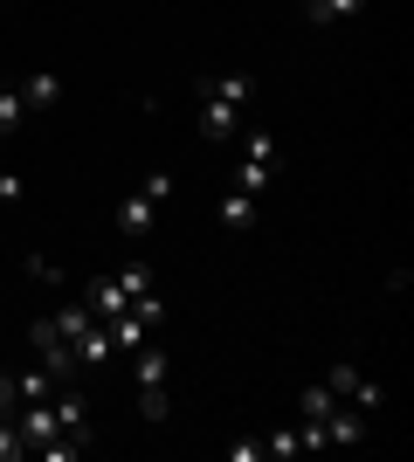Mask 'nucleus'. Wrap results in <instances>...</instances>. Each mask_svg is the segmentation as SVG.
<instances>
[{
  "instance_id": "obj_22",
  "label": "nucleus",
  "mask_w": 414,
  "mask_h": 462,
  "mask_svg": "<svg viewBox=\"0 0 414 462\" xmlns=\"http://www.w3.org/2000/svg\"><path fill=\"white\" fill-rule=\"evenodd\" d=\"M297 7H317V0H297Z\"/></svg>"
},
{
  "instance_id": "obj_9",
  "label": "nucleus",
  "mask_w": 414,
  "mask_h": 462,
  "mask_svg": "<svg viewBox=\"0 0 414 462\" xmlns=\"http://www.w3.org/2000/svg\"><path fill=\"white\" fill-rule=\"evenodd\" d=\"M256 193H242V187H228V193H221V228H228V235H249V228H256Z\"/></svg>"
},
{
  "instance_id": "obj_16",
  "label": "nucleus",
  "mask_w": 414,
  "mask_h": 462,
  "mask_svg": "<svg viewBox=\"0 0 414 462\" xmlns=\"http://www.w3.org/2000/svg\"><path fill=\"white\" fill-rule=\"evenodd\" d=\"M21 270H28V283H41V290H62V283H69V276H62L49 255H21Z\"/></svg>"
},
{
  "instance_id": "obj_17",
  "label": "nucleus",
  "mask_w": 414,
  "mask_h": 462,
  "mask_svg": "<svg viewBox=\"0 0 414 462\" xmlns=\"http://www.w3.org/2000/svg\"><path fill=\"white\" fill-rule=\"evenodd\" d=\"M262 456H304V435H297V421H283L276 435H262Z\"/></svg>"
},
{
  "instance_id": "obj_6",
  "label": "nucleus",
  "mask_w": 414,
  "mask_h": 462,
  "mask_svg": "<svg viewBox=\"0 0 414 462\" xmlns=\"http://www.w3.org/2000/svg\"><path fill=\"white\" fill-rule=\"evenodd\" d=\"M200 97H221V104L249 111V104H256V77H249V69H221V77H207V83H200Z\"/></svg>"
},
{
  "instance_id": "obj_5",
  "label": "nucleus",
  "mask_w": 414,
  "mask_h": 462,
  "mask_svg": "<svg viewBox=\"0 0 414 462\" xmlns=\"http://www.w3.org/2000/svg\"><path fill=\"white\" fill-rule=\"evenodd\" d=\"M325 386H332V401H359L366 414L380 407V380H373V373H359L353 359H338V366H325Z\"/></svg>"
},
{
  "instance_id": "obj_14",
  "label": "nucleus",
  "mask_w": 414,
  "mask_h": 462,
  "mask_svg": "<svg viewBox=\"0 0 414 462\" xmlns=\"http://www.w3.org/2000/svg\"><path fill=\"white\" fill-rule=\"evenodd\" d=\"M21 125H28V104H21V90L7 83V90H0V138H14Z\"/></svg>"
},
{
  "instance_id": "obj_7",
  "label": "nucleus",
  "mask_w": 414,
  "mask_h": 462,
  "mask_svg": "<svg viewBox=\"0 0 414 462\" xmlns=\"http://www.w3.org/2000/svg\"><path fill=\"white\" fill-rule=\"evenodd\" d=\"M152 214H159V200H152L145 187H132V193L118 200V228H124V235L138 242V235H152Z\"/></svg>"
},
{
  "instance_id": "obj_2",
  "label": "nucleus",
  "mask_w": 414,
  "mask_h": 462,
  "mask_svg": "<svg viewBox=\"0 0 414 462\" xmlns=\"http://www.w3.org/2000/svg\"><path fill=\"white\" fill-rule=\"evenodd\" d=\"M270 180H276V138L270 132H242V166H235V187L242 193H270Z\"/></svg>"
},
{
  "instance_id": "obj_8",
  "label": "nucleus",
  "mask_w": 414,
  "mask_h": 462,
  "mask_svg": "<svg viewBox=\"0 0 414 462\" xmlns=\"http://www.w3.org/2000/svg\"><path fill=\"white\" fill-rule=\"evenodd\" d=\"M83 304H90V318H97V325H111V318H118V310L132 304V297H124V283H118V276H97V283L83 290Z\"/></svg>"
},
{
  "instance_id": "obj_12",
  "label": "nucleus",
  "mask_w": 414,
  "mask_h": 462,
  "mask_svg": "<svg viewBox=\"0 0 414 462\" xmlns=\"http://www.w3.org/2000/svg\"><path fill=\"white\" fill-rule=\"evenodd\" d=\"M104 359H111V331H104V325H90V331L77 338V366H83V373H97Z\"/></svg>"
},
{
  "instance_id": "obj_3",
  "label": "nucleus",
  "mask_w": 414,
  "mask_h": 462,
  "mask_svg": "<svg viewBox=\"0 0 414 462\" xmlns=\"http://www.w3.org/2000/svg\"><path fill=\"white\" fill-rule=\"evenodd\" d=\"M317 428H325V448H353V442H366V428H373V414H366L359 401H332Z\"/></svg>"
},
{
  "instance_id": "obj_11",
  "label": "nucleus",
  "mask_w": 414,
  "mask_h": 462,
  "mask_svg": "<svg viewBox=\"0 0 414 462\" xmlns=\"http://www.w3.org/2000/svg\"><path fill=\"white\" fill-rule=\"evenodd\" d=\"M14 90H21V104H28V111H49V104L62 97V77H56V69H35V77L14 83Z\"/></svg>"
},
{
  "instance_id": "obj_15",
  "label": "nucleus",
  "mask_w": 414,
  "mask_h": 462,
  "mask_svg": "<svg viewBox=\"0 0 414 462\" xmlns=\"http://www.w3.org/2000/svg\"><path fill=\"white\" fill-rule=\"evenodd\" d=\"M325 407H332V386L317 380V386H304V393H297V421H325Z\"/></svg>"
},
{
  "instance_id": "obj_1",
  "label": "nucleus",
  "mask_w": 414,
  "mask_h": 462,
  "mask_svg": "<svg viewBox=\"0 0 414 462\" xmlns=\"http://www.w3.org/2000/svg\"><path fill=\"white\" fill-rule=\"evenodd\" d=\"M166 373H173V346L166 338H145V346L132 352V386H138V414L145 421H166Z\"/></svg>"
},
{
  "instance_id": "obj_21",
  "label": "nucleus",
  "mask_w": 414,
  "mask_h": 462,
  "mask_svg": "<svg viewBox=\"0 0 414 462\" xmlns=\"http://www.w3.org/2000/svg\"><path fill=\"white\" fill-rule=\"evenodd\" d=\"M138 187L152 193V200H166V193H173V173H145V180H138Z\"/></svg>"
},
{
  "instance_id": "obj_13",
  "label": "nucleus",
  "mask_w": 414,
  "mask_h": 462,
  "mask_svg": "<svg viewBox=\"0 0 414 462\" xmlns=\"http://www.w3.org/2000/svg\"><path fill=\"white\" fill-rule=\"evenodd\" d=\"M304 14H311L317 28H332V21H359V14H366V0H317V7H304Z\"/></svg>"
},
{
  "instance_id": "obj_4",
  "label": "nucleus",
  "mask_w": 414,
  "mask_h": 462,
  "mask_svg": "<svg viewBox=\"0 0 414 462\" xmlns=\"http://www.w3.org/2000/svg\"><path fill=\"white\" fill-rule=\"evenodd\" d=\"M242 117H249V111L221 104V97H200V111H194V132H200V145H235Z\"/></svg>"
},
{
  "instance_id": "obj_19",
  "label": "nucleus",
  "mask_w": 414,
  "mask_h": 462,
  "mask_svg": "<svg viewBox=\"0 0 414 462\" xmlns=\"http://www.w3.org/2000/svg\"><path fill=\"white\" fill-rule=\"evenodd\" d=\"M0 200H7V208H21V200H28V180H21V173H0Z\"/></svg>"
},
{
  "instance_id": "obj_18",
  "label": "nucleus",
  "mask_w": 414,
  "mask_h": 462,
  "mask_svg": "<svg viewBox=\"0 0 414 462\" xmlns=\"http://www.w3.org/2000/svg\"><path fill=\"white\" fill-rule=\"evenodd\" d=\"M118 283H124V297H138V290H152V270H145V263H124Z\"/></svg>"
},
{
  "instance_id": "obj_23",
  "label": "nucleus",
  "mask_w": 414,
  "mask_h": 462,
  "mask_svg": "<svg viewBox=\"0 0 414 462\" xmlns=\"http://www.w3.org/2000/svg\"><path fill=\"white\" fill-rule=\"evenodd\" d=\"M0 380H7V366H0Z\"/></svg>"
},
{
  "instance_id": "obj_10",
  "label": "nucleus",
  "mask_w": 414,
  "mask_h": 462,
  "mask_svg": "<svg viewBox=\"0 0 414 462\" xmlns=\"http://www.w3.org/2000/svg\"><path fill=\"white\" fill-rule=\"evenodd\" d=\"M104 331H111V359H132V352L145 346V338H152V325H138L132 310H118V318H111Z\"/></svg>"
},
{
  "instance_id": "obj_20",
  "label": "nucleus",
  "mask_w": 414,
  "mask_h": 462,
  "mask_svg": "<svg viewBox=\"0 0 414 462\" xmlns=\"http://www.w3.org/2000/svg\"><path fill=\"white\" fill-rule=\"evenodd\" d=\"M14 456H28V448H21V435H14V421H0V462H14Z\"/></svg>"
},
{
  "instance_id": "obj_24",
  "label": "nucleus",
  "mask_w": 414,
  "mask_h": 462,
  "mask_svg": "<svg viewBox=\"0 0 414 462\" xmlns=\"http://www.w3.org/2000/svg\"><path fill=\"white\" fill-rule=\"evenodd\" d=\"M0 7H7V0H0Z\"/></svg>"
}]
</instances>
